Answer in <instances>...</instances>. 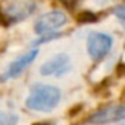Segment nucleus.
Instances as JSON below:
<instances>
[{
    "label": "nucleus",
    "instance_id": "nucleus-1",
    "mask_svg": "<svg viewBox=\"0 0 125 125\" xmlns=\"http://www.w3.org/2000/svg\"><path fill=\"white\" fill-rule=\"evenodd\" d=\"M60 99L61 92L58 87L50 84H35L26 97V108L38 112H50L57 108Z\"/></svg>",
    "mask_w": 125,
    "mask_h": 125
},
{
    "label": "nucleus",
    "instance_id": "nucleus-2",
    "mask_svg": "<svg viewBox=\"0 0 125 125\" xmlns=\"http://www.w3.org/2000/svg\"><path fill=\"white\" fill-rule=\"evenodd\" d=\"M65 22H67L65 13H62L60 10H52V12H48V13L42 15L36 21L35 32L38 35H47V33H51V32L60 29L61 26L65 25Z\"/></svg>",
    "mask_w": 125,
    "mask_h": 125
},
{
    "label": "nucleus",
    "instance_id": "nucleus-3",
    "mask_svg": "<svg viewBox=\"0 0 125 125\" xmlns=\"http://www.w3.org/2000/svg\"><path fill=\"white\" fill-rule=\"evenodd\" d=\"M112 38L102 32H93L87 38V52L93 60L103 58L112 48Z\"/></svg>",
    "mask_w": 125,
    "mask_h": 125
},
{
    "label": "nucleus",
    "instance_id": "nucleus-4",
    "mask_svg": "<svg viewBox=\"0 0 125 125\" xmlns=\"http://www.w3.org/2000/svg\"><path fill=\"white\" fill-rule=\"evenodd\" d=\"M125 119V105H111L106 106L100 111L93 114L89 119L90 124L94 125H106V124H114L119 122Z\"/></svg>",
    "mask_w": 125,
    "mask_h": 125
},
{
    "label": "nucleus",
    "instance_id": "nucleus-5",
    "mask_svg": "<svg viewBox=\"0 0 125 125\" xmlns=\"http://www.w3.org/2000/svg\"><path fill=\"white\" fill-rule=\"evenodd\" d=\"M70 57L67 54H57L41 65L39 73L42 76H61L70 70Z\"/></svg>",
    "mask_w": 125,
    "mask_h": 125
},
{
    "label": "nucleus",
    "instance_id": "nucleus-6",
    "mask_svg": "<svg viewBox=\"0 0 125 125\" xmlns=\"http://www.w3.org/2000/svg\"><path fill=\"white\" fill-rule=\"evenodd\" d=\"M35 1L32 0H22V1H16V3H12L6 12H4V18L10 22H18L21 19H25L28 18L29 15H32L35 12Z\"/></svg>",
    "mask_w": 125,
    "mask_h": 125
},
{
    "label": "nucleus",
    "instance_id": "nucleus-7",
    "mask_svg": "<svg viewBox=\"0 0 125 125\" xmlns=\"http://www.w3.org/2000/svg\"><path fill=\"white\" fill-rule=\"evenodd\" d=\"M36 55H38V50H32L29 52H26L25 55L16 58L15 61L9 65V68H7V71H6V74H4V79L18 77L23 70H26V67H29L32 62L35 61Z\"/></svg>",
    "mask_w": 125,
    "mask_h": 125
},
{
    "label": "nucleus",
    "instance_id": "nucleus-8",
    "mask_svg": "<svg viewBox=\"0 0 125 125\" xmlns=\"http://www.w3.org/2000/svg\"><path fill=\"white\" fill-rule=\"evenodd\" d=\"M18 115L9 112H0V125H16Z\"/></svg>",
    "mask_w": 125,
    "mask_h": 125
},
{
    "label": "nucleus",
    "instance_id": "nucleus-9",
    "mask_svg": "<svg viewBox=\"0 0 125 125\" xmlns=\"http://www.w3.org/2000/svg\"><path fill=\"white\" fill-rule=\"evenodd\" d=\"M114 13H115V16L119 19V22L124 25V28H125V4H121V6L115 7Z\"/></svg>",
    "mask_w": 125,
    "mask_h": 125
},
{
    "label": "nucleus",
    "instance_id": "nucleus-10",
    "mask_svg": "<svg viewBox=\"0 0 125 125\" xmlns=\"http://www.w3.org/2000/svg\"><path fill=\"white\" fill-rule=\"evenodd\" d=\"M96 21V16L90 12H83L79 15V22H83V23H87V22H94Z\"/></svg>",
    "mask_w": 125,
    "mask_h": 125
},
{
    "label": "nucleus",
    "instance_id": "nucleus-11",
    "mask_svg": "<svg viewBox=\"0 0 125 125\" xmlns=\"http://www.w3.org/2000/svg\"><path fill=\"white\" fill-rule=\"evenodd\" d=\"M60 1H61L65 7H68V9H73L77 4V0H60Z\"/></svg>",
    "mask_w": 125,
    "mask_h": 125
},
{
    "label": "nucleus",
    "instance_id": "nucleus-12",
    "mask_svg": "<svg viewBox=\"0 0 125 125\" xmlns=\"http://www.w3.org/2000/svg\"><path fill=\"white\" fill-rule=\"evenodd\" d=\"M36 125H47V124H36Z\"/></svg>",
    "mask_w": 125,
    "mask_h": 125
}]
</instances>
